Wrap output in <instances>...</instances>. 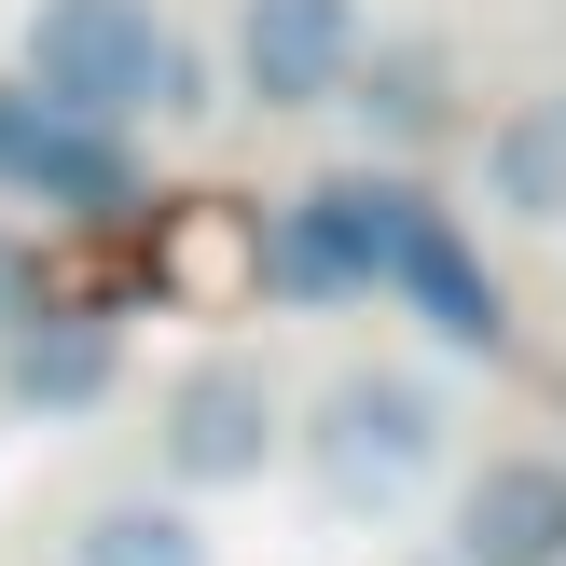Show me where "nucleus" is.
<instances>
[{
  "label": "nucleus",
  "mask_w": 566,
  "mask_h": 566,
  "mask_svg": "<svg viewBox=\"0 0 566 566\" xmlns=\"http://www.w3.org/2000/svg\"><path fill=\"white\" fill-rule=\"evenodd\" d=\"M346 83H359V111H374L387 138H429V125H442V55H429V42H387L374 70H346Z\"/></svg>",
  "instance_id": "9b49d317"
},
{
  "label": "nucleus",
  "mask_w": 566,
  "mask_h": 566,
  "mask_svg": "<svg viewBox=\"0 0 566 566\" xmlns=\"http://www.w3.org/2000/svg\"><path fill=\"white\" fill-rule=\"evenodd\" d=\"M153 442H166L180 484H263V457H276V374L263 359H180L166 401H153Z\"/></svg>",
  "instance_id": "20e7f679"
},
{
  "label": "nucleus",
  "mask_w": 566,
  "mask_h": 566,
  "mask_svg": "<svg viewBox=\"0 0 566 566\" xmlns=\"http://www.w3.org/2000/svg\"><path fill=\"white\" fill-rule=\"evenodd\" d=\"M304 457H318V497H332V512H387V497L442 457V401L415 374H332Z\"/></svg>",
  "instance_id": "f03ea898"
},
{
  "label": "nucleus",
  "mask_w": 566,
  "mask_h": 566,
  "mask_svg": "<svg viewBox=\"0 0 566 566\" xmlns=\"http://www.w3.org/2000/svg\"><path fill=\"white\" fill-rule=\"evenodd\" d=\"M359 70V0H235V83L263 111H318Z\"/></svg>",
  "instance_id": "39448f33"
},
{
  "label": "nucleus",
  "mask_w": 566,
  "mask_h": 566,
  "mask_svg": "<svg viewBox=\"0 0 566 566\" xmlns=\"http://www.w3.org/2000/svg\"><path fill=\"white\" fill-rule=\"evenodd\" d=\"M28 97L125 138L138 111H193V42L153 0H28Z\"/></svg>",
  "instance_id": "f257e3e1"
},
{
  "label": "nucleus",
  "mask_w": 566,
  "mask_h": 566,
  "mask_svg": "<svg viewBox=\"0 0 566 566\" xmlns=\"http://www.w3.org/2000/svg\"><path fill=\"white\" fill-rule=\"evenodd\" d=\"M42 318V263H28V235H0V346Z\"/></svg>",
  "instance_id": "f8f14e48"
},
{
  "label": "nucleus",
  "mask_w": 566,
  "mask_h": 566,
  "mask_svg": "<svg viewBox=\"0 0 566 566\" xmlns=\"http://www.w3.org/2000/svg\"><path fill=\"white\" fill-rule=\"evenodd\" d=\"M111 374H125L111 318H28L14 346H0V387H14L28 415H83V401H111Z\"/></svg>",
  "instance_id": "6e6552de"
},
{
  "label": "nucleus",
  "mask_w": 566,
  "mask_h": 566,
  "mask_svg": "<svg viewBox=\"0 0 566 566\" xmlns=\"http://www.w3.org/2000/svg\"><path fill=\"white\" fill-rule=\"evenodd\" d=\"M387 291H401L415 318L442 332V346H497V332H512V304H497L484 249H470V235H457V208H429V193H415L401 235H387Z\"/></svg>",
  "instance_id": "423d86ee"
},
{
  "label": "nucleus",
  "mask_w": 566,
  "mask_h": 566,
  "mask_svg": "<svg viewBox=\"0 0 566 566\" xmlns=\"http://www.w3.org/2000/svg\"><path fill=\"white\" fill-rule=\"evenodd\" d=\"M70 566H208V525L166 512V497H111V512H83Z\"/></svg>",
  "instance_id": "9d476101"
},
{
  "label": "nucleus",
  "mask_w": 566,
  "mask_h": 566,
  "mask_svg": "<svg viewBox=\"0 0 566 566\" xmlns=\"http://www.w3.org/2000/svg\"><path fill=\"white\" fill-rule=\"evenodd\" d=\"M457 566H566V470L553 457H484L457 484Z\"/></svg>",
  "instance_id": "0eeeda50"
},
{
  "label": "nucleus",
  "mask_w": 566,
  "mask_h": 566,
  "mask_svg": "<svg viewBox=\"0 0 566 566\" xmlns=\"http://www.w3.org/2000/svg\"><path fill=\"white\" fill-rule=\"evenodd\" d=\"M484 193L512 221H566V83H539V97L484 138Z\"/></svg>",
  "instance_id": "1a4fd4ad"
},
{
  "label": "nucleus",
  "mask_w": 566,
  "mask_h": 566,
  "mask_svg": "<svg viewBox=\"0 0 566 566\" xmlns=\"http://www.w3.org/2000/svg\"><path fill=\"white\" fill-rule=\"evenodd\" d=\"M415 180H318L304 208H276L263 235V276L291 304H332V291H387V235H401Z\"/></svg>",
  "instance_id": "7ed1b4c3"
}]
</instances>
